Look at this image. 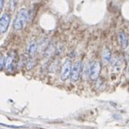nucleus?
Returning a JSON list of instances; mask_svg holds the SVG:
<instances>
[{
    "label": "nucleus",
    "instance_id": "1a4fd4ad",
    "mask_svg": "<svg viewBox=\"0 0 129 129\" xmlns=\"http://www.w3.org/2000/svg\"><path fill=\"white\" fill-rule=\"evenodd\" d=\"M111 52L109 50V48H105L102 51V59H103V62L105 64H108L111 61Z\"/></svg>",
    "mask_w": 129,
    "mask_h": 129
},
{
    "label": "nucleus",
    "instance_id": "ddd939ff",
    "mask_svg": "<svg viewBox=\"0 0 129 129\" xmlns=\"http://www.w3.org/2000/svg\"><path fill=\"white\" fill-rule=\"evenodd\" d=\"M16 5H17V0H10L9 1V6H10V9L12 11H14L15 9Z\"/></svg>",
    "mask_w": 129,
    "mask_h": 129
},
{
    "label": "nucleus",
    "instance_id": "f03ea898",
    "mask_svg": "<svg viewBox=\"0 0 129 129\" xmlns=\"http://www.w3.org/2000/svg\"><path fill=\"white\" fill-rule=\"evenodd\" d=\"M83 71V64H82V61L78 60L74 64L72 68V72H71L70 78L71 81L73 83H76L77 81L80 78L81 73Z\"/></svg>",
    "mask_w": 129,
    "mask_h": 129
},
{
    "label": "nucleus",
    "instance_id": "6e6552de",
    "mask_svg": "<svg viewBox=\"0 0 129 129\" xmlns=\"http://www.w3.org/2000/svg\"><path fill=\"white\" fill-rule=\"evenodd\" d=\"M118 40L122 48L125 49V48H126L128 47V39H127L126 35L123 31H120L118 33Z\"/></svg>",
    "mask_w": 129,
    "mask_h": 129
},
{
    "label": "nucleus",
    "instance_id": "7ed1b4c3",
    "mask_svg": "<svg viewBox=\"0 0 129 129\" xmlns=\"http://www.w3.org/2000/svg\"><path fill=\"white\" fill-rule=\"evenodd\" d=\"M72 61L70 59H67L64 61V64H62L60 71V77L62 81H66L69 76L71 75V72H72Z\"/></svg>",
    "mask_w": 129,
    "mask_h": 129
},
{
    "label": "nucleus",
    "instance_id": "20e7f679",
    "mask_svg": "<svg viewBox=\"0 0 129 129\" xmlns=\"http://www.w3.org/2000/svg\"><path fill=\"white\" fill-rule=\"evenodd\" d=\"M101 63L99 61H94L90 64V78L95 81L99 78L101 74Z\"/></svg>",
    "mask_w": 129,
    "mask_h": 129
},
{
    "label": "nucleus",
    "instance_id": "0eeeda50",
    "mask_svg": "<svg viewBox=\"0 0 129 129\" xmlns=\"http://www.w3.org/2000/svg\"><path fill=\"white\" fill-rule=\"evenodd\" d=\"M37 48H38V44L35 40H31L30 41L27 46V53L30 55V56L33 57L35 56V54L37 53Z\"/></svg>",
    "mask_w": 129,
    "mask_h": 129
},
{
    "label": "nucleus",
    "instance_id": "9d476101",
    "mask_svg": "<svg viewBox=\"0 0 129 129\" xmlns=\"http://www.w3.org/2000/svg\"><path fill=\"white\" fill-rule=\"evenodd\" d=\"M55 52V48L53 45H49V46L47 48V49L45 50V56L47 57H50Z\"/></svg>",
    "mask_w": 129,
    "mask_h": 129
},
{
    "label": "nucleus",
    "instance_id": "39448f33",
    "mask_svg": "<svg viewBox=\"0 0 129 129\" xmlns=\"http://www.w3.org/2000/svg\"><path fill=\"white\" fill-rule=\"evenodd\" d=\"M10 21H11L10 14L4 13L2 14V16H1V19H0V32L2 34L7 30L8 27H9V24H10Z\"/></svg>",
    "mask_w": 129,
    "mask_h": 129
},
{
    "label": "nucleus",
    "instance_id": "f257e3e1",
    "mask_svg": "<svg viewBox=\"0 0 129 129\" xmlns=\"http://www.w3.org/2000/svg\"><path fill=\"white\" fill-rule=\"evenodd\" d=\"M29 14L26 8H21L20 10L18 11V13H17V14H16V17L14 21L13 27H14V30H22L24 27V25H25V23H26Z\"/></svg>",
    "mask_w": 129,
    "mask_h": 129
},
{
    "label": "nucleus",
    "instance_id": "9b49d317",
    "mask_svg": "<svg viewBox=\"0 0 129 129\" xmlns=\"http://www.w3.org/2000/svg\"><path fill=\"white\" fill-rule=\"evenodd\" d=\"M83 76L86 78V76H90V64H85L84 67H83Z\"/></svg>",
    "mask_w": 129,
    "mask_h": 129
},
{
    "label": "nucleus",
    "instance_id": "423d86ee",
    "mask_svg": "<svg viewBox=\"0 0 129 129\" xmlns=\"http://www.w3.org/2000/svg\"><path fill=\"white\" fill-rule=\"evenodd\" d=\"M14 51L10 53L6 57V63H5V68L7 71H13L14 69Z\"/></svg>",
    "mask_w": 129,
    "mask_h": 129
},
{
    "label": "nucleus",
    "instance_id": "4468645a",
    "mask_svg": "<svg viewBox=\"0 0 129 129\" xmlns=\"http://www.w3.org/2000/svg\"><path fill=\"white\" fill-rule=\"evenodd\" d=\"M5 63H6V57L2 56H1V62H0V69L1 70L5 67Z\"/></svg>",
    "mask_w": 129,
    "mask_h": 129
},
{
    "label": "nucleus",
    "instance_id": "2eb2a0df",
    "mask_svg": "<svg viewBox=\"0 0 129 129\" xmlns=\"http://www.w3.org/2000/svg\"><path fill=\"white\" fill-rule=\"evenodd\" d=\"M2 125H5V126L7 127H13V128H18V127H22L21 125H5V124H2Z\"/></svg>",
    "mask_w": 129,
    "mask_h": 129
},
{
    "label": "nucleus",
    "instance_id": "f3484780",
    "mask_svg": "<svg viewBox=\"0 0 129 129\" xmlns=\"http://www.w3.org/2000/svg\"><path fill=\"white\" fill-rule=\"evenodd\" d=\"M127 71H128V74H129V66H128V68H127Z\"/></svg>",
    "mask_w": 129,
    "mask_h": 129
},
{
    "label": "nucleus",
    "instance_id": "dca6fc26",
    "mask_svg": "<svg viewBox=\"0 0 129 129\" xmlns=\"http://www.w3.org/2000/svg\"><path fill=\"white\" fill-rule=\"evenodd\" d=\"M4 6H5V0H0V9L1 10H3Z\"/></svg>",
    "mask_w": 129,
    "mask_h": 129
},
{
    "label": "nucleus",
    "instance_id": "f8f14e48",
    "mask_svg": "<svg viewBox=\"0 0 129 129\" xmlns=\"http://www.w3.org/2000/svg\"><path fill=\"white\" fill-rule=\"evenodd\" d=\"M34 66V61L32 60V58H30L26 63V67H27V70H30V69L33 67Z\"/></svg>",
    "mask_w": 129,
    "mask_h": 129
}]
</instances>
